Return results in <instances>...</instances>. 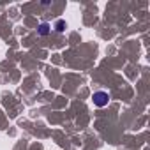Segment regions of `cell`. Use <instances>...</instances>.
Listing matches in <instances>:
<instances>
[{"label": "cell", "mask_w": 150, "mask_h": 150, "mask_svg": "<svg viewBox=\"0 0 150 150\" xmlns=\"http://www.w3.org/2000/svg\"><path fill=\"white\" fill-rule=\"evenodd\" d=\"M37 32H39V35H48V34H50V25H48V23H41Z\"/></svg>", "instance_id": "cell-2"}, {"label": "cell", "mask_w": 150, "mask_h": 150, "mask_svg": "<svg viewBox=\"0 0 150 150\" xmlns=\"http://www.w3.org/2000/svg\"><path fill=\"white\" fill-rule=\"evenodd\" d=\"M55 28H57V32H64V30H65V21H64V20H58V21L55 23Z\"/></svg>", "instance_id": "cell-3"}, {"label": "cell", "mask_w": 150, "mask_h": 150, "mask_svg": "<svg viewBox=\"0 0 150 150\" xmlns=\"http://www.w3.org/2000/svg\"><path fill=\"white\" fill-rule=\"evenodd\" d=\"M108 101H110V96H108V92H103V90H99V92H94V104H96L97 108H103V106H106V104H108Z\"/></svg>", "instance_id": "cell-1"}]
</instances>
